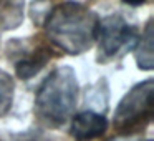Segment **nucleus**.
<instances>
[{
  "mask_svg": "<svg viewBox=\"0 0 154 141\" xmlns=\"http://www.w3.org/2000/svg\"><path fill=\"white\" fill-rule=\"evenodd\" d=\"M124 4H128V5H133V7H137V5H141V4H144L146 0H123Z\"/></svg>",
  "mask_w": 154,
  "mask_h": 141,
  "instance_id": "nucleus-12",
  "label": "nucleus"
},
{
  "mask_svg": "<svg viewBox=\"0 0 154 141\" xmlns=\"http://www.w3.org/2000/svg\"><path fill=\"white\" fill-rule=\"evenodd\" d=\"M154 30L152 20L147 22L144 32L141 37H137V42L134 45V58L141 70H152L154 68Z\"/></svg>",
  "mask_w": 154,
  "mask_h": 141,
  "instance_id": "nucleus-7",
  "label": "nucleus"
},
{
  "mask_svg": "<svg viewBox=\"0 0 154 141\" xmlns=\"http://www.w3.org/2000/svg\"><path fill=\"white\" fill-rule=\"evenodd\" d=\"M98 15L83 4L65 2L48 12L45 30L53 45L70 55H81L96 42Z\"/></svg>",
  "mask_w": 154,
  "mask_h": 141,
  "instance_id": "nucleus-1",
  "label": "nucleus"
},
{
  "mask_svg": "<svg viewBox=\"0 0 154 141\" xmlns=\"http://www.w3.org/2000/svg\"><path fill=\"white\" fill-rule=\"evenodd\" d=\"M23 0H0V32L14 30L23 22Z\"/></svg>",
  "mask_w": 154,
  "mask_h": 141,
  "instance_id": "nucleus-8",
  "label": "nucleus"
},
{
  "mask_svg": "<svg viewBox=\"0 0 154 141\" xmlns=\"http://www.w3.org/2000/svg\"><path fill=\"white\" fill-rule=\"evenodd\" d=\"M0 141H47L43 136V133L38 130H28V131H23V133H15V134H8L7 138Z\"/></svg>",
  "mask_w": 154,
  "mask_h": 141,
  "instance_id": "nucleus-10",
  "label": "nucleus"
},
{
  "mask_svg": "<svg viewBox=\"0 0 154 141\" xmlns=\"http://www.w3.org/2000/svg\"><path fill=\"white\" fill-rule=\"evenodd\" d=\"M15 93V83L7 71L0 70V116L10 111Z\"/></svg>",
  "mask_w": 154,
  "mask_h": 141,
  "instance_id": "nucleus-9",
  "label": "nucleus"
},
{
  "mask_svg": "<svg viewBox=\"0 0 154 141\" xmlns=\"http://www.w3.org/2000/svg\"><path fill=\"white\" fill-rule=\"evenodd\" d=\"M154 81L151 78L134 85L118 103L114 111V128L119 134H136L144 130L152 118Z\"/></svg>",
  "mask_w": 154,
  "mask_h": 141,
  "instance_id": "nucleus-3",
  "label": "nucleus"
},
{
  "mask_svg": "<svg viewBox=\"0 0 154 141\" xmlns=\"http://www.w3.org/2000/svg\"><path fill=\"white\" fill-rule=\"evenodd\" d=\"M0 33H2V32H0Z\"/></svg>",
  "mask_w": 154,
  "mask_h": 141,
  "instance_id": "nucleus-13",
  "label": "nucleus"
},
{
  "mask_svg": "<svg viewBox=\"0 0 154 141\" xmlns=\"http://www.w3.org/2000/svg\"><path fill=\"white\" fill-rule=\"evenodd\" d=\"M108 128V121L96 111H81L71 120V136L78 141H90L101 136Z\"/></svg>",
  "mask_w": 154,
  "mask_h": 141,
  "instance_id": "nucleus-5",
  "label": "nucleus"
},
{
  "mask_svg": "<svg viewBox=\"0 0 154 141\" xmlns=\"http://www.w3.org/2000/svg\"><path fill=\"white\" fill-rule=\"evenodd\" d=\"M78 81L71 67H58L45 78L35 96V114L48 128H60L76 106Z\"/></svg>",
  "mask_w": 154,
  "mask_h": 141,
  "instance_id": "nucleus-2",
  "label": "nucleus"
},
{
  "mask_svg": "<svg viewBox=\"0 0 154 141\" xmlns=\"http://www.w3.org/2000/svg\"><path fill=\"white\" fill-rule=\"evenodd\" d=\"M137 30L121 15H108L98 22V52L101 61H108L134 48L137 42Z\"/></svg>",
  "mask_w": 154,
  "mask_h": 141,
  "instance_id": "nucleus-4",
  "label": "nucleus"
},
{
  "mask_svg": "<svg viewBox=\"0 0 154 141\" xmlns=\"http://www.w3.org/2000/svg\"><path fill=\"white\" fill-rule=\"evenodd\" d=\"M109 141H139V139L134 134H118V136H114Z\"/></svg>",
  "mask_w": 154,
  "mask_h": 141,
  "instance_id": "nucleus-11",
  "label": "nucleus"
},
{
  "mask_svg": "<svg viewBox=\"0 0 154 141\" xmlns=\"http://www.w3.org/2000/svg\"><path fill=\"white\" fill-rule=\"evenodd\" d=\"M51 52L48 50L47 47H38L35 50L28 52L27 55H23V58L17 61V75L18 78L22 80H30L32 77L38 73L45 65L50 61V57H51Z\"/></svg>",
  "mask_w": 154,
  "mask_h": 141,
  "instance_id": "nucleus-6",
  "label": "nucleus"
}]
</instances>
